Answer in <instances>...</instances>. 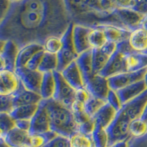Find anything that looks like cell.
Returning <instances> with one entry per match:
<instances>
[{"instance_id":"9a60e30c","label":"cell","mask_w":147,"mask_h":147,"mask_svg":"<svg viewBox=\"0 0 147 147\" xmlns=\"http://www.w3.org/2000/svg\"><path fill=\"white\" fill-rule=\"evenodd\" d=\"M20 80L14 71H0V95L9 96L16 91Z\"/></svg>"},{"instance_id":"836d02e7","label":"cell","mask_w":147,"mask_h":147,"mask_svg":"<svg viewBox=\"0 0 147 147\" xmlns=\"http://www.w3.org/2000/svg\"><path fill=\"white\" fill-rule=\"evenodd\" d=\"M92 136L96 147H109V137L107 129L96 126Z\"/></svg>"},{"instance_id":"ee69618b","label":"cell","mask_w":147,"mask_h":147,"mask_svg":"<svg viewBox=\"0 0 147 147\" xmlns=\"http://www.w3.org/2000/svg\"><path fill=\"white\" fill-rule=\"evenodd\" d=\"M117 44H118L114 43V42L107 41L100 49L102 52L111 57L117 49Z\"/></svg>"},{"instance_id":"6da1fadb","label":"cell","mask_w":147,"mask_h":147,"mask_svg":"<svg viewBox=\"0 0 147 147\" xmlns=\"http://www.w3.org/2000/svg\"><path fill=\"white\" fill-rule=\"evenodd\" d=\"M72 19L65 0H22L12 3L1 21V40H13L19 48L44 45L52 36L61 37Z\"/></svg>"},{"instance_id":"8fae6325","label":"cell","mask_w":147,"mask_h":147,"mask_svg":"<svg viewBox=\"0 0 147 147\" xmlns=\"http://www.w3.org/2000/svg\"><path fill=\"white\" fill-rule=\"evenodd\" d=\"M114 13L122 24L130 31L140 28L141 22L146 15L132 8L127 7L116 8L114 10Z\"/></svg>"},{"instance_id":"d6a6232c","label":"cell","mask_w":147,"mask_h":147,"mask_svg":"<svg viewBox=\"0 0 147 147\" xmlns=\"http://www.w3.org/2000/svg\"><path fill=\"white\" fill-rule=\"evenodd\" d=\"M106 103H107L106 100H104L90 94L89 99L84 104V107L88 114L91 117H94Z\"/></svg>"},{"instance_id":"f35d334b","label":"cell","mask_w":147,"mask_h":147,"mask_svg":"<svg viewBox=\"0 0 147 147\" xmlns=\"http://www.w3.org/2000/svg\"><path fill=\"white\" fill-rule=\"evenodd\" d=\"M44 147H71L70 138L57 135Z\"/></svg>"},{"instance_id":"74e56055","label":"cell","mask_w":147,"mask_h":147,"mask_svg":"<svg viewBox=\"0 0 147 147\" xmlns=\"http://www.w3.org/2000/svg\"><path fill=\"white\" fill-rule=\"evenodd\" d=\"M0 99H1L0 113H5L10 114L15 108L13 95H0Z\"/></svg>"},{"instance_id":"ab89813d","label":"cell","mask_w":147,"mask_h":147,"mask_svg":"<svg viewBox=\"0 0 147 147\" xmlns=\"http://www.w3.org/2000/svg\"><path fill=\"white\" fill-rule=\"evenodd\" d=\"M107 102L112 106L116 111H119L123 106V104L121 102L119 95L116 90L110 89L107 96Z\"/></svg>"},{"instance_id":"603a6c76","label":"cell","mask_w":147,"mask_h":147,"mask_svg":"<svg viewBox=\"0 0 147 147\" xmlns=\"http://www.w3.org/2000/svg\"><path fill=\"white\" fill-rule=\"evenodd\" d=\"M76 61H77L81 72H82L84 83H85V82H86L88 80H89L92 76H94L96 74L94 71V68H93L92 49L80 55Z\"/></svg>"},{"instance_id":"ac0fdd59","label":"cell","mask_w":147,"mask_h":147,"mask_svg":"<svg viewBox=\"0 0 147 147\" xmlns=\"http://www.w3.org/2000/svg\"><path fill=\"white\" fill-rule=\"evenodd\" d=\"M30 136V132L16 127L4 137H1V139L5 140L10 147H24Z\"/></svg>"},{"instance_id":"7c38bea8","label":"cell","mask_w":147,"mask_h":147,"mask_svg":"<svg viewBox=\"0 0 147 147\" xmlns=\"http://www.w3.org/2000/svg\"><path fill=\"white\" fill-rule=\"evenodd\" d=\"M85 88L91 95L107 101V94L110 90L107 78L99 74H95L85 82Z\"/></svg>"},{"instance_id":"681fc988","label":"cell","mask_w":147,"mask_h":147,"mask_svg":"<svg viewBox=\"0 0 147 147\" xmlns=\"http://www.w3.org/2000/svg\"><path fill=\"white\" fill-rule=\"evenodd\" d=\"M140 118L147 124V104L146 105L145 108H144V111H143L142 115H141V116Z\"/></svg>"},{"instance_id":"83f0119b","label":"cell","mask_w":147,"mask_h":147,"mask_svg":"<svg viewBox=\"0 0 147 147\" xmlns=\"http://www.w3.org/2000/svg\"><path fill=\"white\" fill-rule=\"evenodd\" d=\"M110 57L100 49H92V61L94 72L96 74L100 73L106 66Z\"/></svg>"},{"instance_id":"30bf717a","label":"cell","mask_w":147,"mask_h":147,"mask_svg":"<svg viewBox=\"0 0 147 147\" xmlns=\"http://www.w3.org/2000/svg\"><path fill=\"white\" fill-rule=\"evenodd\" d=\"M127 55L116 49L115 53L111 56L106 66L99 73L101 76L110 78L113 76L128 71L127 65Z\"/></svg>"},{"instance_id":"bcb514c9","label":"cell","mask_w":147,"mask_h":147,"mask_svg":"<svg viewBox=\"0 0 147 147\" xmlns=\"http://www.w3.org/2000/svg\"><path fill=\"white\" fill-rule=\"evenodd\" d=\"M16 127L21 129L30 132L31 127V120H27V119L16 120Z\"/></svg>"},{"instance_id":"7dc6e473","label":"cell","mask_w":147,"mask_h":147,"mask_svg":"<svg viewBox=\"0 0 147 147\" xmlns=\"http://www.w3.org/2000/svg\"><path fill=\"white\" fill-rule=\"evenodd\" d=\"M130 147H147V138L136 139L132 144H130Z\"/></svg>"},{"instance_id":"7bdbcfd3","label":"cell","mask_w":147,"mask_h":147,"mask_svg":"<svg viewBox=\"0 0 147 147\" xmlns=\"http://www.w3.org/2000/svg\"><path fill=\"white\" fill-rule=\"evenodd\" d=\"M90 93L85 88L76 90V101L85 104L90 97Z\"/></svg>"},{"instance_id":"ffe728a7","label":"cell","mask_w":147,"mask_h":147,"mask_svg":"<svg viewBox=\"0 0 147 147\" xmlns=\"http://www.w3.org/2000/svg\"><path fill=\"white\" fill-rule=\"evenodd\" d=\"M116 113L117 111L107 102L93 117L95 121L96 126L107 129L115 119Z\"/></svg>"},{"instance_id":"816d5d0a","label":"cell","mask_w":147,"mask_h":147,"mask_svg":"<svg viewBox=\"0 0 147 147\" xmlns=\"http://www.w3.org/2000/svg\"><path fill=\"white\" fill-rule=\"evenodd\" d=\"M10 2H12V3H14V2H20V1H22V0H10Z\"/></svg>"},{"instance_id":"5b68a950","label":"cell","mask_w":147,"mask_h":147,"mask_svg":"<svg viewBox=\"0 0 147 147\" xmlns=\"http://www.w3.org/2000/svg\"><path fill=\"white\" fill-rule=\"evenodd\" d=\"M56 81V88L53 99L65 106L71 108L76 101V90L65 81L61 72H53Z\"/></svg>"},{"instance_id":"f907efd6","label":"cell","mask_w":147,"mask_h":147,"mask_svg":"<svg viewBox=\"0 0 147 147\" xmlns=\"http://www.w3.org/2000/svg\"><path fill=\"white\" fill-rule=\"evenodd\" d=\"M1 147H10V146H9L5 142V140L1 139Z\"/></svg>"},{"instance_id":"db71d44e","label":"cell","mask_w":147,"mask_h":147,"mask_svg":"<svg viewBox=\"0 0 147 147\" xmlns=\"http://www.w3.org/2000/svg\"><path fill=\"white\" fill-rule=\"evenodd\" d=\"M144 138H147V135L145 136V137H144Z\"/></svg>"},{"instance_id":"484cf974","label":"cell","mask_w":147,"mask_h":147,"mask_svg":"<svg viewBox=\"0 0 147 147\" xmlns=\"http://www.w3.org/2000/svg\"><path fill=\"white\" fill-rule=\"evenodd\" d=\"M39 104L19 106L15 107L10 114L16 120H21V119L31 120L36 113Z\"/></svg>"},{"instance_id":"ba28073f","label":"cell","mask_w":147,"mask_h":147,"mask_svg":"<svg viewBox=\"0 0 147 147\" xmlns=\"http://www.w3.org/2000/svg\"><path fill=\"white\" fill-rule=\"evenodd\" d=\"M51 131L50 117L44 100L39 104V107L36 113L31 119V127L30 129V135L44 134Z\"/></svg>"},{"instance_id":"4dcf8cb0","label":"cell","mask_w":147,"mask_h":147,"mask_svg":"<svg viewBox=\"0 0 147 147\" xmlns=\"http://www.w3.org/2000/svg\"><path fill=\"white\" fill-rule=\"evenodd\" d=\"M71 147H96L92 135L77 132L70 138Z\"/></svg>"},{"instance_id":"c3c4849f","label":"cell","mask_w":147,"mask_h":147,"mask_svg":"<svg viewBox=\"0 0 147 147\" xmlns=\"http://www.w3.org/2000/svg\"><path fill=\"white\" fill-rule=\"evenodd\" d=\"M130 140H124L113 144L110 147H130Z\"/></svg>"},{"instance_id":"5bb4252c","label":"cell","mask_w":147,"mask_h":147,"mask_svg":"<svg viewBox=\"0 0 147 147\" xmlns=\"http://www.w3.org/2000/svg\"><path fill=\"white\" fill-rule=\"evenodd\" d=\"M13 95L15 107L28 105L40 104V102L43 100L40 94L27 89L21 81L19 82L18 89Z\"/></svg>"},{"instance_id":"7a4b0ae2","label":"cell","mask_w":147,"mask_h":147,"mask_svg":"<svg viewBox=\"0 0 147 147\" xmlns=\"http://www.w3.org/2000/svg\"><path fill=\"white\" fill-rule=\"evenodd\" d=\"M146 104L147 90L136 99L123 105L112 124L107 129L109 147L120 141L132 139L129 130V125L134 120L141 116Z\"/></svg>"},{"instance_id":"2e32d148","label":"cell","mask_w":147,"mask_h":147,"mask_svg":"<svg viewBox=\"0 0 147 147\" xmlns=\"http://www.w3.org/2000/svg\"><path fill=\"white\" fill-rule=\"evenodd\" d=\"M61 74L65 81L76 90L85 88L82 72L77 61H74L68 65Z\"/></svg>"},{"instance_id":"60d3db41","label":"cell","mask_w":147,"mask_h":147,"mask_svg":"<svg viewBox=\"0 0 147 147\" xmlns=\"http://www.w3.org/2000/svg\"><path fill=\"white\" fill-rule=\"evenodd\" d=\"M45 51L41 50L40 52H37L32 58L30 59V60L27 63V69H31V70H38L39 65H40V63L42 61V59L44 57Z\"/></svg>"},{"instance_id":"4fadbf2b","label":"cell","mask_w":147,"mask_h":147,"mask_svg":"<svg viewBox=\"0 0 147 147\" xmlns=\"http://www.w3.org/2000/svg\"><path fill=\"white\" fill-rule=\"evenodd\" d=\"M93 28L74 24L73 30L74 43L79 55L92 49L89 43V34Z\"/></svg>"},{"instance_id":"3957f363","label":"cell","mask_w":147,"mask_h":147,"mask_svg":"<svg viewBox=\"0 0 147 147\" xmlns=\"http://www.w3.org/2000/svg\"><path fill=\"white\" fill-rule=\"evenodd\" d=\"M44 102L50 117L51 130L57 135L69 138L79 132V124L76 121L71 108L54 99Z\"/></svg>"},{"instance_id":"f5cc1de1","label":"cell","mask_w":147,"mask_h":147,"mask_svg":"<svg viewBox=\"0 0 147 147\" xmlns=\"http://www.w3.org/2000/svg\"><path fill=\"white\" fill-rule=\"evenodd\" d=\"M144 80H145L146 83L147 84V72L146 74V75H145V77H144Z\"/></svg>"},{"instance_id":"e0dca14e","label":"cell","mask_w":147,"mask_h":147,"mask_svg":"<svg viewBox=\"0 0 147 147\" xmlns=\"http://www.w3.org/2000/svg\"><path fill=\"white\" fill-rule=\"evenodd\" d=\"M146 90L147 84L146 83L145 80H143L116 91L120 98L121 102L124 105L132 99H136V97L139 96Z\"/></svg>"},{"instance_id":"7402d4cb","label":"cell","mask_w":147,"mask_h":147,"mask_svg":"<svg viewBox=\"0 0 147 147\" xmlns=\"http://www.w3.org/2000/svg\"><path fill=\"white\" fill-rule=\"evenodd\" d=\"M129 44L136 52L147 54V31L143 28L133 30L129 38Z\"/></svg>"},{"instance_id":"1f68e13d","label":"cell","mask_w":147,"mask_h":147,"mask_svg":"<svg viewBox=\"0 0 147 147\" xmlns=\"http://www.w3.org/2000/svg\"><path fill=\"white\" fill-rule=\"evenodd\" d=\"M129 130L132 138H142L147 135V124L140 118H138L131 123Z\"/></svg>"},{"instance_id":"f546056e","label":"cell","mask_w":147,"mask_h":147,"mask_svg":"<svg viewBox=\"0 0 147 147\" xmlns=\"http://www.w3.org/2000/svg\"><path fill=\"white\" fill-rule=\"evenodd\" d=\"M107 41L105 32L99 27L93 28L89 34V43L92 49H101Z\"/></svg>"},{"instance_id":"4316f807","label":"cell","mask_w":147,"mask_h":147,"mask_svg":"<svg viewBox=\"0 0 147 147\" xmlns=\"http://www.w3.org/2000/svg\"><path fill=\"white\" fill-rule=\"evenodd\" d=\"M57 136V134L52 130L44 134L30 135L24 147H44Z\"/></svg>"},{"instance_id":"277c9868","label":"cell","mask_w":147,"mask_h":147,"mask_svg":"<svg viewBox=\"0 0 147 147\" xmlns=\"http://www.w3.org/2000/svg\"><path fill=\"white\" fill-rule=\"evenodd\" d=\"M74 23L72 22L67 29L66 32L62 36L63 47L61 50L57 54L58 57V68L57 71L62 72L69 65L74 61H76L80 56L76 50L74 43L73 30Z\"/></svg>"},{"instance_id":"8992f818","label":"cell","mask_w":147,"mask_h":147,"mask_svg":"<svg viewBox=\"0 0 147 147\" xmlns=\"http://www.w3.org/2000/svg\"><path fill=\"white\" fill-rule=\"evenodd\" d=\"M0 44V71L8 70L15 72L17 57L20 48L15 42L10 40H1Z\"/></svg>"},{"instance_id":"f1b7e54d","label":"cell","mask_w":147,"mask_h":147,"mask_svg":"<svg viewBox=\"0 0 147 147\" xmlns=\"http://www.w3.org/2000/svg\"><path fill=\"white\" fill-rule=\"evenodd\" d=\"M57 68H58L57 55L45 52L38 70L44 74L47 72H54L55 71H57Z\"/></svg>"},{"instance_id":"d590c367","label":"cell","mask_w":147,"mask_h":147,"mask_svg":"<svg viewBox=\"0 0 147 147\" xmlns=\"http://www.w3.org/2000/svg\"><path fill=\"white\" fill-rule=\"evenodd\" d=\"M1 137L4 136L16 127V120L10 114L0 113Z\"/></svg>"},{"instance_id":"d6986e66","label":"cell","mask_w":147,"mask_h":147,"mask_svg":"<svg viewBox=\"0 0 147 147\" xmlns=\"http://www.w3.org/2000/svg\"><path fill=\"white\" fill-rule=\"evenodd\" d=\"M96 27L102 29L105 32L108 41L114 42L116 44L129 40L131 32H132L127 29L121 28L117 26L109 25V24H102Z\"/></svg>"},{"instance_id":"f6af8a7d","label":"cell","mask_w":147,"mask_h":147,"mask_svg":"<svg viewBox=\"0 0 147 147\" xmlns=\"http://www.w3.org/2000/svg\"><path fill=\"white\" fill-rule=\"evenodd\" d=\"M11 5L10 0H1V21L7 15Z\"/></svg>"},{"instance_id":"cb8c5ba5","label":"cell","mask_w":147,"mask_h":147,"mask_svg":"<svg viewBox=\"0 0 147 147\" xmlns=\"http://www.w3.org/2000/svg\"><path fill=\"white\" fill-rule=\"evenodd\" d=\"M56 88V81L53 72H47L44 74L40 94L44 100L53 99Z\"/></svg>"},{"instance_id":"b9f144b4","label":"cell","mask_w":147,"mask_h":147,"mask_svg":"<svg viewBox=\"0 0 147 147\" xmlns=\"http://www.w3.org/2000/svg\"><path fill=\"white\" fill-rule=\"evenodd\" d=\"M96 127V123L94 118L90 120L85 122L83 124L79 125V132H81L87 135H92Z\"/></svg>"},{"instance_id":"e575fe53","label":"cell","mask_w":147,"mask_h":147,"mask_svg":"<svg viewBox=\"0 0 147 147\" xmlns=\"http://www.w3.org/2000/svg\"><path fill=\"white\" fill-rule=\"evenodd\" d=\"M71 110L75 117L76 121L79 125L83 124L85 122L90 120L93 117L90 116L88 113L85 111L84 107V104L78 101H75L71 107Z\"/></svg>"},{"instance_id":"8d00e7d4","label":"cell","mask_w":147,"mask_h":147,"mask_svg":"<svg viewBox=\"0 0 147 147\" xmlns=\"http://www.w3.org/2000/svg\"><path fill=\"white\" fill-rule=\"evenodd\" d=\"M61 38L57 36L49 37L44 44V51L49 53L57 55L61 50L63 47V41Z\"/></svg>"},{"instance_id":"d4e9b609","label":"cell","mask_w":147,"mask_h":147,"mask_svg":"<svg viewBox=\"0 0 147 147\" xmlns=\"http://www.w3.org/2000/svg\"><path fill=\"white\" fill-rule=\"evenodd\" d=\"M128 71H136L147 67V54L134 51L127 56Z\"/></svg>"},{"instance_id":"52a82bcc","label":"cell","mask_w":147,"mask_h":147,"mask_svg":"<svg viewBox=\"0 0 147 147\" xmlns=\"http://www.w3.org/2000/svg\"><path fill=\"white\" fill-rule=\"evenodd\" d=\"M147 72V67L136 71H127L113 76L107 79L110 89L119 90L128 85L144 80Z\"/></svg>"},{"instance_id":"9c48e42d","label":"cell","mask_w":147,"mask_h":147,"mask_svg":"<svg viewBox=\"0 0 147 147\" xmlns=\"http://www.w3.org/2000/svg\"><path fill=\"white\" fill-rule=\"evenodd\" d=\"M15 73L26 88L40 94L44 73L38 70H31L27 67L16 68Z\"/></svg>"},{"instance_id":"44dd1931","label":"cell","mask_w":147,"mask_h":147,"mask_svg":"<svg viewBox=\"0 0 147 147\" xmlns=\"http://www.w3.org/2000/svg\"><path fill=\"white\" fill-rule=\"evenodd\" d=\"M44 50V45L39 44H30L19 49L16 60V68L26 67L27 63L37 52Z\"/></svg>"}]
</instances>
